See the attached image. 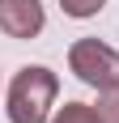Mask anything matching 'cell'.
<instances>
[{"mask_svg": "<svg viewBox=\"0 0 119 123\" xmlns=\"http://www.w3.org/2000/svg\"><path fill=\"white\" fill-rule=\"evenodd\" d=\"M55 93H60V76L51 68H43V64L17 68L9 85V123H47Z\"/></svg>", "mask_w": 119, "mask_h": 123, "instance_id": "1", "label": "cell"}, {"mask_svg": "<svg viewBox=\"0 0 119 123\" xmlns=\"http://www.w3.org/2000/svg\"><path fill=\"white\" fill-rule=\"evenodd\" d=\"M68 68L81 85L98 89V93L119 85V51L98 43V38H77L68 47Z\"/></svg>", "mask_w": 119, "mask_h": 123, "instance_id": "2", "label": "cell"}, {"mask_svg": "<svg viewBox=\"0 0 119 123\" xmlns=\"http://www.w3.org/2000/svg\"><path fill=\"white\" fill-rule=\"evenodd\" d=\"M47 25V13L38 0H0V30L9 38H38Z\"/></svg>", "mask_w": 119, "mask_h": 123, "instance_id": "3", "label": "cell"}, {"mask_svg": "<svg viewBox=\"0 0 119 123\" xmlns=\"http://www.w3.org/2000/svg\"><path fill=\"white\" fill-rule=\"evenodd\" d=\"M47 123H98V111L89 106V102H64Z\"/></svg>", "mask_w": 119, "mask_h": 123, "instance_id": "4", "label": "cell"}, {"mask_svg": "<svg viewBox=\"0 0 119 123\" xmlns=\"http://www.w3.org/2000/svg\"><path fill=\"white\" fill-rule=\"evenodd\" d=\"M98 123H119V85L115 89H102L98 93Z\"/></svg>", "mask_w": 119, "mask_h": 123, "instance_id": "5", "label": "cell"}, {"mask_svg": "<svg viewBox=\"0 0 119 123\" xmlns=\"http://www.w3.org/2000/svg\"><path fill=\"white\" fill-rule=\"evenodd\" d=\"M60 9L68 17H77V21H85V17H98L106 9V0H60Z\"/></svg>", "mask_w": 119, "mask_h": 123, "instance_id": "6", "label": "cell"}]
</instances>
